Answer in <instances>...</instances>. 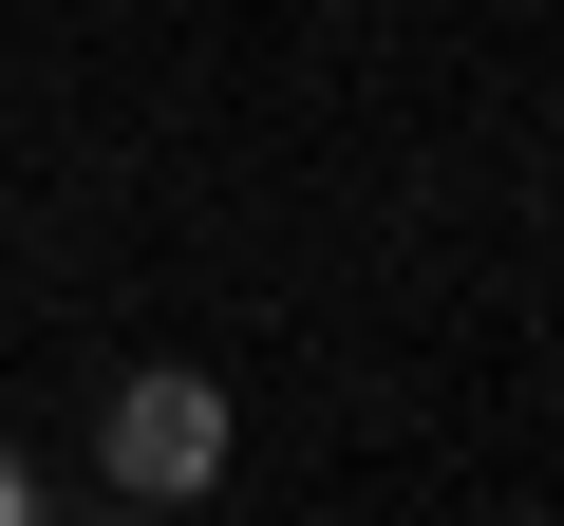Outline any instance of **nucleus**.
<instances>
[{
    "instance_id": "1",
    "label": "nucleus",
    "mask_w": 564,
    "mask_h": 526,
    "mask_svg": "<svg viewBox=\"0 0 564 526\" xmlns=\"http://www.w3.org/2000/svg\"><path fill=\"white\" fill-rule=\"evenodd\" d=\"M226 470V395L207 376H113V414H95V489L113 507H188Z\"/></svg>"
},
{
    "instance_id": "2",
    "label": "nucleus",
    "mask_w": 564,
    "mask_h": 526,
    "mask_svg": "<svg viewBox=\"0 0 564 526\" xmlns=\"http://www.w3.org/2000/svg\"><path fill=\"white\" fill-rule=\"evenodd\" d=\"M20 507H39V489H20V451H0V526H20Z\"/></svg>"
}]
</instances>
